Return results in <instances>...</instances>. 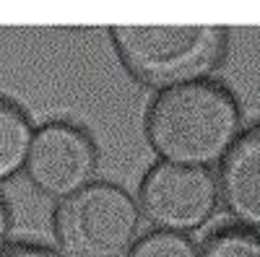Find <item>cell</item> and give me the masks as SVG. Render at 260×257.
I'll use <instances>...</instances> for the list:
<instances>
[{"instance_id":"10","label":"cell","mask_w":260,"mask_h":257,"mask_svg":"<svg viewBox=\"0 0 260 257\" xmlns=\"http://www.w3.org/2000/svg\"><path fill=\"white\" fill-rule=\"evenodd\" d=\"M0 257H60L52 247L45 244H29V242H21V244H11L0 252Z\"/></svg>"},{"instance_id":"1","label":"cell","mask_w":260,"mask_h":257,"mask_svg":"<svg viewBox=\"0 0 260 257\" xmlns=\"http://www.w3.org/2000/svg\"><path fill=\"white\" fill-rule=\"evenodd\" d=\"M240 133V101L219 81L159 91L146 112V138L154 154L177 166H219Z\"/></svg>"},{"instance_id":"8","label":"cell","mask_w":260,"mask_h":257,"mask_svg":"<svg viewBox=\"0 0 260 257\" xmlns=\"http://www.w3.org/2000/svg\"><path fill=\"white\" fill-rule=\"evenodd\" d=\"M201 257H260V234L245 226H221L198 247Z\"/></svg>"},{"instance_id":"11","label":"cell","mask_w":260,"mask_h":257,"mask_svg":"<svg viewBox=\"0 0 260 257\" xmlns=\"http://www.w3.org/2000/svg\"><path fill=\"white\" fill-rule=\"evenodd\" d=\"M11 226H13V213H11L8 200L3 198V192H0V252H3V249L8 247Z\"/></svg>"},{"instance_id":"3","label":"cell","mask_w":260,"mask_h":257,"mask_svg":"<svg viewBox=\"0 0 260 257\" xmlns=\"http://www.w3.org/2000/svg\"><path fill=\"white\" fill-rule=\"evenodd\" d=\"M52 231L60 257H125L141 234V210L125 187L94 179L55 205Z\"/></svg>"},{"instance_id":"7","label":"cell","mask_w":260,"mask_h":257,"mask_svg":"<svg viewBox=\"0 0 260 257\" xmlns=\"http://www.w3.org/2000/svg\"><path fill=\"white\" fill-rule=\"evenodd\" d=\"M34 125L21 106L0 96V185L24 171Z\"/></svg>"},{"instance_id":"2","label":"cell","mask_w":260,"mask_h":257,"mask_svg":"<svg viewBox=\"0 0 260 257\" xmlns=\"http://www.w3.org/2000/svg\"><path fill=\"white\" fill-rule=\"evenodd\" d=\"M112 45L125 70L159 91L195 81H211L226 57L224 26H112Z\"/></svg>"},{"instance_id":"6","label":"cell","mask_w":260,"mask_h":257,"mask_svg":"<svg viewBox=\"0 0 260 257\" xmlns=\"http://www.w3.org/2000/svg\"><path fill=\"white\" fill-rule=\"evenodd\" d=\"M219 200L237 226L260 234V125L240 133L219 164Z\"/></svg>"},{"instance_id":"5","label":"cell","mask_w":260,"mask_h":257,"mask_svg":"<svg viewBox=\"0 0 260 257\" xmlns=\"http://www.w3.org/2000/svg\"><path fill=\"white\" fill-rule=\"evenodd\" d=\"M99 169V148L83 127L50 120L34 127L24 171L29 182L52 200H65L91 185Z\"/></svg>"},{"instance_id":"4","label":"cell","mask_w":260,"mask_h":257,"mask_svg":"<svg viewBox=\"0 0 260 257\" xmlns=\"http://www.w3.org/2000/svg\"><path fill=\"white\" fill-rule=\"evenodd\" d=\"M138 210L156 231L187 234L208 224L219 205V182L213 169L177 166L156 161L138 185Z\"/></svg>"},{"instance_id":"9","label":"cell","mask_w":260,"mask_h":257,"mask_svg":"<svg viewBox=\"0 0 260 257\" xmlns=\"http://www.w3.org/2000/svg\"><path fill=\"white\" fill-rule=\"evenodd\" d=\"M125 257H201L198 244L185 234L172 231H148L136 239Z\"/></svg>"}]
</instances>
